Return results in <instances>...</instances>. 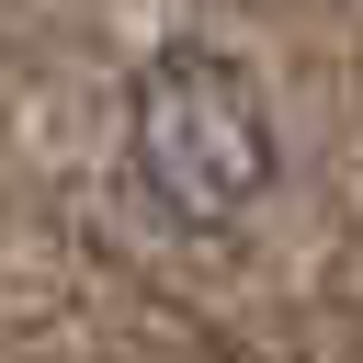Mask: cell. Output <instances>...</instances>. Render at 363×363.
<instances>
[{
  "instance_id": "6da1fadb",
  "label": "cell",
  "mask_w": 363,
  "mask_h": 363,
  "mask_svg": "<svg viewBox=\"0 0 363 363\" xmlns=\"http://www.w3.org/2000/svg\"><path fill=\"white\" fill-rule=\"evenodd\" d=\"M125 147H136V182L159 193V216H182V227H238L284 170L272 102L227 45H159L125 91Z\"/></svg>"
}]
</instances>
